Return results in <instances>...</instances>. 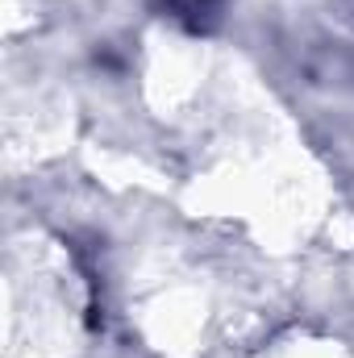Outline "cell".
Wrapping results in <instances>:
<instances>
[{
    "instance_id": "1",
    "label": "cell",
    "mask_w": 354,
    "mask_h": 358,
    "mask_svg": "<svg viewBox=\"0 0 354 358\" xmlns=\"http://www.w3.org/2000/svg\"><path fill=\"white\" fill-rule=\"evenodd\" d=\"M167 8H171L176 17H183V21L200 25V21H208V17H217L221 0H167Z\"/></svg>"
}]
</instances>
